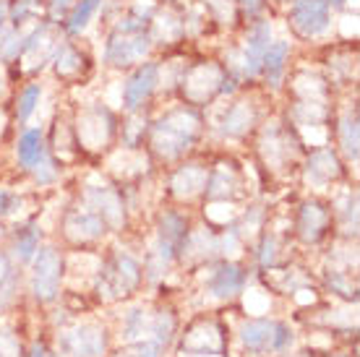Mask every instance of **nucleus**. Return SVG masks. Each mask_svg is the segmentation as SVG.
Masks as SVG:
<instances>
[{"label": "nucleus", "instance_id": "4", "mask_svg": "<svg viewBox=\"0 0 360 357\" xmlns=\"http://www.w3.org/2000/svg\"><path fill=\"white\" fill-rule=\"evenodd\" d=\"M266 102H274V97L262 86H240L209 108L217 110V117L212 123L207 120V128L212 125V131L225 141H245L248 136H256L259 125L269 117L271 108L266 110Z\"/></svg>", "mask_w": 360, "mask_h": 357}, {"label": "nucleus", "instance_id": "28", "mask_svg": "<svg viewBox=\"0 0 360 357\" xmlns=\"http://www.w3.org/2000/svg\"><path fill=\"white\" fill-rule=\"evenodd\" d=\"M8 3V24L16 29L34 27L39 18H45L42 0H6Z\"/></svg>", "mask_w": 360, "mask_h": 357}, {"label": "nucleus", "instance_id": "19", "mask_svg": "<svg viewBox=\"0 0 360 357\" xmlns=\"http://www.w3.org/2000/svg\"><path fill=\"white\" fill-rule=\"evenodd\" d=\"M105 344H108V337H105V329L99 326H76V329H68L60 334V352L68 357H102L105 355Z\"/></svg>", "mask_w": 360, "mask_h": 357}, {"label": "nucleus", "instance_id": "6", "mask_svg": "<svg viewBox=\"0 0 360 357\" xmlns=\"http://www.w3.org/2000/svg\"><path fill=\"white\" fill-rule=\"evenodd\" d=\"M160 94H162V65H160V58L154 55L123 73L120 110H123V115L154 112Z\"/></svg>", "mask_w": 360, "mask_h": 357}, {"label": "nucleus", "instance_id": "14", "mask_svg": "<svg viewBox=\"0 0 360 357\" xmlns=\"http://www.w3.org/2000/svg\"><path fill=\"white\" fill-rule=\"evenodd\" d=\"M300 170H303L306 186H311L314 190H324L326 186L337 183L345 175V162L332 143H319L306 154Z\"/></svg>", "mask_w": 360, "mask_h": 357}, {"label": "nucleus", "instance_id": "31", "mask_svg": "<svg viewBox=\"0 0 360 357\" xmlns=\"http://www.w3.org/2000/svg\"><path fill=\"white\" fill-rule=\"evenodd\" d=\"M152 329V323L146 321V313L144 311H131L126 318V337H139V334H144V331Z\"/></svg>", "mask_w": 360, "mask_h": 357}, {"label": "nucleus", "instance_id": "16", "mask_svg": "<svg viewBox=\"0 0 360 357\" xmlns=\"http://www.w3.org/2000/svg\"><path fill=\"white\" fill-rule=\"evenodd\" d=\"M207 175H209V164L196 160H180L178 167H172L170 178H167V188H170L172 198L191 201V198L204 196Z\"/></svg>", "mask_w": 360, "mask_h": 357}, {"label": "nucleus", "instance_id": "36", "mask_svg": "<svg viewBox=\"0 0 360 357\" xmlns=\"http://www.w3.org/2000/svg\"><path fill=\"white\" fill-rule=\"evenodd\" d=\"M32 357H55L53 352H47L45 347H34V352H32Z\"/></svg>", "mask_w": 360, "mask_h": 357}, {"label": "nucleus", "instance_id": "39", "mask_svg": "<svg viewBox=\"0 0 360 357\" xmlns=\"http://www.w3.org/2000/svg\"><path fill=\"white\" fill-rule=\"evenodd\" d=\"M0 230H3V227H0ZM0 235H3V233H0Z\"/></svg>", "mask_w": 360, "mask_h": 357}, {"label": "nucleus", "instance_id": "1", "mask_svg": "<svg viewBox=\"0 0 360 357\" xmlns=\"http://www.w3.org/2000/svg\"><path fill=\"white\" fill-rule=\"evenodd\" d=\"M204 134H207L204 110L175 102V105H167L165 110H157L149 115L144 146L157 162L175 164L196 149Z\"/></svg>", "mask_w": 360, "mask_h": 357}, {"label": "nucleus", "instance_id": "30", "mask_svg": "<svg viewBox=\"0 0 360 357\" xmlns=\"http://www.w3.org/2000/svg\"><path fill=\"white\" fill-rule=\"evenodd\" d=\"M238 8H240V16H243V21H251V18L274 13L269 0H238Z\"/></svg>", "mask_w": 360, "mask_h": 357}, {"label": "nucleus", "instance_id": "18", "mask_svg": "<svg viewBox=\"0 0 360 357\" xmlns=\"http://www.w3.org/2000/svg\"><path fill=\"white\" fill-rule=\"evenodd\" d=\"M84 204L94 209L108 230H120L126 224V201L120 196V190L112 186H86L84 188Z\"/></svg>", "mask_w": 360, "mask_h": 357}, {"label": "nucleus", "instance_id": "21", "mask_svg": "<svg viewBox=\"0 0 360 357\" xmlns=\"http://www.w3.org/2000/svg\"><path fill=\"white\" fill-rule=\"evenodd\" d=\"M63 230L73 242H97L105 238L108 224L89 206H73L63 219Z\"/></svg>", "mask_w": 360, "mask_h": 357}, {"label": "nucleus", "instance_id": "24", "mask_svg": "<svg viewBox=\"0 0 360 357\" xmlns=\"http://www.w3.org/2000/svg\"><path fill=\"white\" fill-rule=\"evenodd\" d=\"M42 94H45V81H42V76L24 79L21 86L13 91L11 105H13V120H16L18 128H24L34 117V112L39 110V102H42Z\"/></svg>", "mask_w": 360, "mask_h": 357}, {"label": "nucleus", "instance_id": "22", "mask_svg": "<svg viewBox=\"0 0 360 357\" xmlns=\"http://www.w3.org/2000/svg\"><path fill=\"white\" fill-rule=\"evenodd\" d=\"M243 193V178L240 170L233 162H219L214 167H209L207 188H204V198L207 201H233Z\"/></svg>", "mask_w": 360, "mask_h": 357}, {"label": "nucleus", "instance_id": "7", "mask_svg": "<svg viewBox=\"0 0 360 357\" xmlns=\"http://www.w3.org/2000/svg\"><path fill=\"white\" fill-rule=\"evenodd\" d=\"M117 115L105 102H86L71 117L73 141L79 149H108L117 136Z\"/></svg>", "mask_w": 360, "mask_h": 357}, {"label": "nucleus", "instance_id": "3", "mask_svg": "<svg viewBox=\"0 0 360 357\" xmlns=\"http://www.w3.org/2000/svg\"><path fill=\"white\" fill-rule=\"evenodd\" d=\"M238 89L240 86L230 79L222 58L214 53L183 55L172 84V94L178 97V102L196 110H209L217 99L230 97Z\"/></svg>", "mask_w": 360, "mask_h": 357}, {"label": "nucleus", "instance_id": "27", "mask_svg": "<svg viewBox=\"0 0 360 357\" xmlns=\"http://www.w3.org/2000/svg\"><path fill=\"white\" fill-rule=\"evenodd\" d=\"M271 337H274V321H266V318L245 321L240 329V339H243L245 349H251V352L271 349Z\"/></svg>", "mask_w": 360, "mask_h": 357}, {"label": "nucleus", "instance_id": "15", "mask_svg": "<svg viewBox=\"0 0 360 357\" xmlns=\"http://www.w3.org/2000/svg\"><path fill=\"white\" fill-rule=\"evenodd\" d=\"M334 227L332 222V206L319 201V198H308L300 204L295 216V235L308 245L321 242Z\"/></svg>", "mask_w": 360, "mask_h": 357}, {"label": "nucleus", "instance_id": "8", "mask_svg": "<svg viewBox=\"0 0 360 357\" xmlns=\"http://www.w3.org/2000/svg\"><path fill=\"white\" fill-rule=\"evenodd\" d=\"M82 37H63L50 58V73L63 86H82L94 73V55L86 45L79 42Z\"/></svg>", "mask_w": 360, "mask_h": 357}, {"label": "nucleus", "instance_id": "12", "mask_svg": "<svg viewBox=\"0 0 360 357\" xmlns=\"http://www.w3.org/2000/svg\"><path fill=\"white\" fill-rule=\"evenodd\" d=\"M295 60H297L295 42H292V39H285V37H274L262 58L259 86H262L264 91H269L271 97H279V94H282V86H285V79H288V73Z\"/></svg>", "mask_w": 360, "mask_h": 357}, {"label": "nucleus", "instance_id": "34", "mask_svg": "<svg viewBox=\"0 0 360 357\" xmlns=\"http://www.w3.org/2000/svg\"><path fill=\"white\" fill-rule=\"evenodd\" d=\"M332 3L334 13H345V11H350V6H355V0H329Z\"/></svg>", "mask_w": 360, "mask_h": 357}, {"label": "nucleus", "instance_id": "25", "mask_svg": "<svg viewBox=\"0 0 360 357\" xmlns=\"http://www.w3.org/2000/svg\"><path fill=\"white\" fill-rule=\"evenodd\" d=\"M108 0H76L73 8L68 11V16L60 24V32L65 37H82L86 29L94 24V18L99 16V11L105 8Z\"/></svg>", "mask_w": 360, "mask_h": 357}, {"label": "nucleus", "instance_id": "17", "mask_svg": "<svg viewBox=\"0 0 360 357\" xmlns=\"http://www.w3.org/2000/svg\"><path fill=\"white\" fill-rule=\"evenodd\" d=\"M245 282H248V271L240 264L230 259H222L212 264L207 274V292L217 300H233L243 292Z\"/></svg>", "mask_w": 360, "mask_h": 357}, {"label": "nucleus", "instance_id": "37", "mask_svg": "<svg viewBox=\"0 0 360 357\" xmlns=\"http://www.w3.org/2000/svg\"><path fill=\"white\" fill-rule=\"evenodd\" d=\"M269 3H271V11H282L290 3V0H269Z\"/></svg>", "mask_w": 360, "mask_h": 357}, {"label": "nucleus", "instance_id": "32", "mask_svg": "<svg viewBox=\"0 0 360 357\" xmlns=\"http://www.w3.org/2000/svg\"><path fill=\"white\" fill-rule=\"evenodd\" d=\"M292 342V331L285 323H274V337H271V349H285Z\"/></svg>", "mask_w": 360, "mask_h": 357}, {"label": "nucleus", "instance_id": "29", "mask_svg": "<svg viewBox=\"0 0 360 357\" xmlns=\"http://www.w3.org/2000/svg\"><path fill=\"white\" fill-rule=\"evenodd\" d=\"M345 216V224H340V233L345 238H358V193L352 190L345 196V204H332V219Z\"/></svg>", "mask_w": 360, "mask_h": 357}, {"label": "nucleus", "instance_id": "2", "mask_svg": "<svg viewBox=\"0 0 360 357\" xmlns=\"http://www.w3.org/2000/svg\"><path fill=\"white\" fill-rule=\"evenodd\" d=\"M157 6L152 0L144 8V0H128V6L120 11V16L108 21L105 45H102V65L108 71L126 73L134 65L154 58V45L149 37V18Z\"/></svg>", "mask_w": 360, "mask_h": 357}, {"label": "nucleus", "instance_id": "35", "mask_svg": "<svg viewBox=\"0 0 360 357\" xmlns=\"http://www.w3.org/2000/svg\"><path fill=\"white\" fill-rule=\"evenodd\" d=\"M8 24V3L6 0H0V29Z\"/></svg>", "mask_w": 360, "mask_h": 357}, {"label": "nucleus", "instance_id": "10", "mask_svg": "<svg viewBox=\"0 0 360 357\" xmlns=\"http://www.w3.org/2000/svg\"><path fill=\"white\" fill-rule=\"evenodd\" d=\"M63 253L55 245H39V250L32 259V292L39 303H53L60 295L63 282Z\"/></svg>", "mask_w": 360, "mask_h": 357}, {"label": "nucleus", "instance_id": "11", "mask_svg": "<svg viewBox=\"0 0 360 357\" xmlns=\"http://www.w3.org/2000/svg\"><path fill=\"white\" fill-rule=\"evenodd\" d=\"M334 149L345 162H358L360 157V115H358V94L347 91L345 105H334L332 115Z\"/></svg>", "mask_w": 360, "mask_h": 357}, {"label": "nucleus", "instance_id": "33", "mask_svg": "<svg viewBox=\"0 0 360 357\" xmlns=\"http://www.w3.org/2000/svg\"><path fill=\"white\" fill-rule=\"evenodd\" d=\"M13 206H16V196L11 193L8 188H0V219L13 214Z\"/></svg>", "mask_w": 360, "mask_h": 357}, {"label": "nucleus", "instance_id": "5", "mask_svg": "<svg viewBox=\"0 0 360 357\" xmlns=\"http://www.w3.org/2000/svg\"><path fill=\"white\" fill-rule=\"evenodd\" d=\"M290 29L292 42L300 45H324L334 29V8L329 0H290L279 11Z\"/></svg>", "mask_w": 360, "mask_h": 357}, {"label": "nucleus", "instance_id": "13", "mask_svg": "<svg viewBox=\"0 0 360 357\" xmlns=\"http://www.w3.org/2000/svg\"><path fill=\"white\" fill-rule=\"evenodd\" d=\"M319 68L324 71L334 91H352L358 84V50L355 45H324V53L319 58Z\"/></svg>", "mask_w": 360, "mask_h": 357}, {"label": "nucleus", "instance_id": "26", "mask_svg": "<svg viewBox=\"0 0 360 357\" xmlns=\"http://www.w3.org/2000/svg\"><path fill=\"white\" fill-rule=\"evenodd\" d=\"M39 245H42V230H39V224H34V222L21 224V227H16V233H13L11 261H13V264H21V266H27V264H32V259H34V253L39 250Z\"/></svg>", "mask_w": 360, "mask_h": 357}, {"label": "nucleus", "instance_id": "20", "mask_svg": "<svg viewBox=\"0 0 360 357\" xmlns=\"http://www.w3.org/2000/svg\"><path fill=\"white\" fill-rule=\"evenodd\" d=\"M13 154H16L18 167L24 172H32L37 164H42L53 154L50 143H47L45 128L42 125H24L16 143H13Z\"/></svg>", "mask_w": 360, "mask_h": 357}, {"label": "nucleus", "instance_id": "9", "mask_svg": "<svg viewBox=\"0 0 360 357\" xmlns=\"http://www.w3.org/2000/svg\"><path fill=\"white\" fill-rule=\"evenodd\" d=\"M141 279H144V268L139 259L126 250H112L99 266L97 292L108 300H117V297L134 292L136 287L141 285Z\"/></svg>", "mask_w": 360, "mask_h": 357}, {"label": "nucleus", "instance_id": "23", "mask_svg": "<svg viewBox=\"0 0 360 357\" xmlns=\"http://www.w3.org/2000/svg\"><path fill=\"white\" fill-rule=\"evenodd\" d=\"M191 230H193V227H191V219L183 214V212H178V209H165L162 214H160V219H157V233H154V240L170 245L180 259Z\"/></svg>", "mask_w": 360, "mask_h": 357}, {"label": "nucleus", "instance_id": "38", "mask_svg": "<svg viewBox=\"0 0 360 357\" xmlns=\"http://www.w3.org/2000/svg\"><path fill=\"white\" fill-rule=\"evenodd\" d=\"M117 3H126V0H117Z\"/></svg>", "mask_w": 360, "mask_h": 357}]
</instances>
